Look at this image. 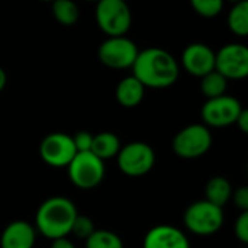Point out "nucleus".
<instances>
[{"label":"nucleus","instance_id":"obj_15","mask_svg":"<svg viewBox=\"0 0 248 248\" xmlns=\"http://www.w3.org/2000/svg\"><path fill=\"white\" fill-rule=\"evenodd\" d=\"M145 94V87L135 76H128L119 81L115 90L116 102L124 108L138 106Z\"/></svg>","mask_w":248,"mask_h":248},{"label":"nucleus","instance_id":"obj_14","mask_svg":"<svg viewBox=\"0 0 248 248\" xmlns=\"http://www.w3.org/2000/svg\"><path fill=\"white\" fill-rule=\"evenodd\" d=\"M36 235L33 224L23 219L13 221L4 227L0 235V248H33Z\"/></svg>","mask_w":248,"mask_h":248},{"label":"nucleus","instance_id":"obj_28","mask_svg":"<svg viewBox=\"0 0 248 248\" xmlns=\"http://www.w3.org/2000/svg\"><path fill=\"white\" fill-rule=\"evenodd\" d=\"M235 125L241 129V132L247 134L248 132V110L243 109L241 113L238 115L237 121H235Z\"/></svg>","mask_w":248,"mask_h":248},{"label":"nucleus","instance_id":"obj_9","mask_svg":"<svg viewBox=\"0 0 248 248\" xmlns=\"http://www.w3.org/2000/svg\"><path fill=\"white\" fill-rule=\"evenodd\" d=\"M244 108L241 102L232 96L222 94L208 99L202 106L201 115L208 128H225L235 124L238 115Z\"/></svg>","mask_w":248,"mask_h":248},{"label":"nucleus","instance_id":"obj_4","mask_svg":"<svg viewBox=\"0 0 248 248\" xmlns=\"http://www.w3.org/2000/svg\"><path fill=\"white\" fill-rule=\"evenodd\" d=\"M212 147V134L205 124H192L180 129L171 142L174 154L185 160L205 155Z\"/></svg>","mask_w":248,"mask_h":248},{"label":"nucleus","instance_id":"obj_7","mask_svg":"<svg viewBox=\"0 0 248 248\" xmlns=\"http://www.w3.org/2000/svg\"><path fill=\"white\" fill-rule=\"evenodd\" d=\"M116 163L125 176L141 177L153 170L155 164V153L147 142L134 141L121 147L116 155Z\"/></svg>","mask_w":248,"mask_h":248},{"label":"nucleus","instance_id":"obj_33","mask_svg":"<svg viewBox=\"0 0 248 248\" xmlns=\"http://www.w3.org/2000/svg\"><path fill=\"white\" fill-rule=\"evenodd\" d=\"M125 1H128V0H125Z\"/></svg>","mask_w":248,"mask_h":248},{"label":"nucleus","instance_id":"obj_24","mask_svg":"<svg viewBox=\"0 0 248 248\" xmlns=\"http://www.w3.org/2000/svg\"><path fill=\"white\" fill-rule=\"evenodd\" d=\"M234 234L237 237V240H240L241 243L247 244L248 243V211H244L240 214V217L237 218L235 224H234Z\"/></svg>","mask_w":248,"mask_h":248},{"label":"nucleus","instance_id":"obj_21","mask_svg":"<svg viewBox=\"0 0 248 248\" xmlns=\"http://www.w3.org/2000/svg\"><path fill=\"white\" fill-rule=\"evenodd\" d=\"M86 248H125L122 238L109 230H94L93 234L84 240Z\"/></svg>","mask_w":248,"mask_h":248},{"label":"nucleus","instance_id":"obj_25","mask_svg":"<svg viewBox=\"0 0 248 248\" xmlns=\"http://www.w3.org/2000/svg\"><path fill=\"white\" fill-rule=\"evenodd\" d=\"M73 142H74V147H76L77 153L90 151L92 144H93V135L90 132H87V131H80L73 137Z\"/></svg>","mask_w":248,"mask_h":248},{"label":"nucleus","instance_id":"obj_30","mask_svg":"<svg viewBox=\"0 0 248 248\" xmlns=\"http://www.w3.org/2000/svg\"><path fill=\"white\" fill-rule=\"evenodd\" d=\"M228 1H231V3L235 4V3H240V1H244V0H228Z\"/></svg>","mask_w":248,"mask_h":248},{"label":"nucleus","instance_id":"obj_13","mask_svg":"<svg viewBox=\"0 0 248 248\" xmlns=\"http://www.w3.org/2000/svg\"><path fill=\"white\" fill-rule=\"evenodd\" d=\"M142 248H190V241L180 228L163 224L153 227L145 234Z\"/></svg>","mask_w":248,"mask_h":248},{"label":"nucleus","instance_id":"obj_10","mask_svg":"<svg viewBox=\"0 0 248 248\" xmlns=\"http://www.w3.org/2000/svg\"><path fill=\"white\" fill-rule=\"evenodd\" d=\"M77 150L73 142V137L64 132H52L46 135L39 145V155L42 161L51 167H67Z\"/></svg>","mask_w":248,"mask_h":248},{"label":"nucleus","instance_id":"obj_32","mask_svg":"<svg viewBox=\"0 0 248 248\" xmlns=\"http://www.w3.org/2000/svg\"><path fill=\"white\" fill-rule=\"evenodd\" d=\"M87 1H94V3H97L99 0H87Z\"/></svg>","mask_w":248,"mask_h":248},{"label":"nucleus","instance_id":"obj_3","mask_svg":"<svg viewBox=\"0 0 248 248\" xmlns=\"http://www.w3.org/2000/svg\"><path fill=\"white\" fill-rule=\"evenodd\" d=\"M224 221V208L217 206L206 199L190 203L183 215V224L186 230L201 237L217 234L222 228Z\"/></svg>","mask_w":248,"mask_h":248},{"label":"nucleus","instance_id":"obj_5","mask_svg":"<svg viewBox=\"0 0 248 248\" xmlns=\"http://www.w3.org/2000/svg\"><path fill=\"white\" fill-rule=\"evenodd\" d=\"M105 161L94 155L92 151L77 153L67 166L70 182L83 190L94 189L99 186L105 179Z\"/></svg>","mask_w":248,"mask_h":248},{"label":"nucleus","instance_id":"obj_17","mask_svg":"<svg viewBox=\"0 0 248 248\" xmlns=\"http://www.w3.org/2000/svg\"><path fill=\"white\" fill-rule=\"evenodd\" d=\"M232 186L227 177L222 176H215L212 177L205 187V199L209 201L211 203L224 208L230 201L232 195Z\"/></svg>","mask_w":248,"mask_h":248},{"label":"nucleus","instance_id":"obj_29","mask_svg":"<svg viewBox=\"0 0 248 248\" xmlns=\"http://www.w3.org/2000/svg\"><path fill=\"white\" fill-rule=\"evenodd\" d=\"M6 83H7V74H6V71L0 67V93H1V90L6 87Z\"/></svg>","mask_w":248,"mask_h":248},{"label":"nucleus","instance_id":"obj_19","mask_svg":"<svg viewBox=\"0 0 248 248\" xmlns=\"http://www.w3.org/2000/svg\"><path fill=\"white\" fill-rule=\"evenodd\" d=\"M51 3H52V15L60 25L73 26L77 23L80 12L73 0H54Z\"/></svg>","mask_w":248,"mask_h":248},{"label":"nucleus","instance_id":"obj_22","mask_svg":"<svg viewBox=\"0 0 248 248\" xmlns=\"http://www.w3.org/2000/svg\"><path fill=\"white\" fill-rule=\"evenodd\" d=\"M190 4L203 17H215L224 9V0H190Z\"/></svg>","mask_w":248,"mask_h":248},{"label":"nucleus","instance_id":"obj_8","mask_svg":"<svg viewBox=\"0 0 248 248\" xmlns=\"http://www.w3.org/2000/svg\"><path fill=\"white\" fill-rule=\"evenodd\" d=\"M138 48L135 42L125 35L121 36H108L105 39L99 49H97V57L100 62L109 68L113 70H125L131 68L137 55H138Z\"/></svg>","mask_w":248,"mask_h":248},{"label":"nucleus","instance_id":"obj_1","mask_svg":"<svg viewBox=\"0 0 248 248\" xmlns=\"http://www.w3.org/2000/svg\"><path fill=\"white\" fill-rule=\"evenodd\" d=\"M132 71L144 87L150 89H166L173 86L179 78V62L166 49L158 46L145 48L140 51L134 64Z\"/></svg>","mask_w":248,"mask_h":248},{"label":"nucleus","instance_id":"obj_27","mask_svg":"<svg viewBox=\"0 0 248 248\" xmlns=\"http://www.w3.org/2000/svg\"><path fill=\"white\" fill-rule=\"evenodd\" d=\"M49 248H77V247H76V244H74L68 237H61V238L52 240Z\"/></svg>","mask_w":248,"mask_h":248},{"label":"nucleus","instance_id":"obj_23","mask_svg":"<svg viewBox=\"0 0 248 248\" xmlns=\"http://www.w3.org/2000/svg\"><path fill=\"white\" fill-rule=\"evenodd\" d=\"M94 230L96 228H94L93 221L87 215H80L78 214L76 217V219H74V224L71 227L70 235H74L78 240H86V238H89L93 234Z\"/></svg>","mask_w":248,"mask_h":248},{"label":"nucleus","instance_id":"obj_20","mask_svg":"<svg viewBox=\"0 0 248 248\" xmlns=\"http://www.w3.org/2000/svg\"><path fill=\"white\" fill-rule=\"evenodd\" d=\"M228 26L238 36L248 35V1L235 3L228 15Z\"/></svg>","mask_w":248,"mask_h":248},{"label":"nucleus","instance_id":"obj_12","mask_svg":"<svg viewBox=\"0 0 248 248\" xmlns=\"http://www.w3.org/2000/svg\"><path fill=\"white\" fill-rule=\"evenodd\" d=\"M183 68L195 76L202 77L215 70V51L202 42H193L187 45L182 54Z\"/></svg>","mask_w":248,"mask_h":248},{"label":"nucleus","instance_id":"obj_2","mask_svg":"<svg viewBox=\"0 0 248 248\" xmlns=\"http://www.w3.org/2000/svg\"><path fill=\"white\" fill-rule=\"evenodd\" d=\"M76 203L65 196H52L44 201L35 214V230L49 241L68 237L76 217Z\"/></svg>","mask_w":248,"mask_h":248},{"label":"nucleus","instance_id":"obj_26","mask_svg":"<svg viewBox=\"0 0 248 248\" xmlns=\"http://www.w3.org/2000/svg\"><path fill=\"white\" fill-rule=\"evenodd\" d=\"M231 201L234 202L235 208H238L241 212L248 211V187L247 186H240L235 190H232Z\"/></svg>","mask_w":248,"mask_h":248},{"label":"nucleus","instance_id":"obj_16","mask_svg":"<svg viewBox=\"0 0 248 248\" xmlns=\"http://www.w3.org/2000/svg\"><path fill=\"white\" fill-rule=\"evenodd\" d=\"M121 140L113 132H100L97 135H93V144H92V153L97 155L100 160L106 161L110 158H116L119 150H121Z\"/></svg>","mask_w":248,"mask_h":248},{"label":"nucleus","instance_id":"obj_11","mask_svg":"<svg viewBox=\"0 0 248 248\" xmlns=\"http://www.w3.org/2000/svg\"><path fill=\"white\" fill-rule=\"evenodd\" d=\"M215 70L228 80H241L248 76V48L243 44H227L215 52Z\"/></svg>","mask_w":248,"mask_h":248},{"label":"nucleus","instance_id":"obj_6","mask_svg":"<svg viewBox=\"0 0 248 248\" xmlns=\"http://www.w3.org/2000/svg\"><path fill=\"white\" fill-rule=\"evenodd\" d=\"M96 22L108 36L125 35L132 23V13L125 0H99Z\"/></svg>","mask_w":248,"mask_h":248},{"label":"nucleus","instance_id":"obj_31","mask_svg":"<svg viewBox=\"0 0 248 248\" xmlns=\"http://www.w3.org/2000/svg\"><path fill=\"white\" fill-rule=\"evenodd\" d=\"M41 1H46V3H51V1H54V0H41Z\"/></svg>","mask_w":248,"mask_h":248},{"label":"nucleus","instance_id":"obj_18","mask_svg":"<svg viewBox=\"0 0 248 248\" xmlns=\"http://www.w3.org/2000/svg\"><path fill=\"white\" fill-rule=\"evenodd\" d=\"M201 92L208 97H218L227 93L228 89V78H225L219 71L212 70L211 73L201 77Z\"/></svg>","mask_w":248,"mask_h":248}]
</instances>
